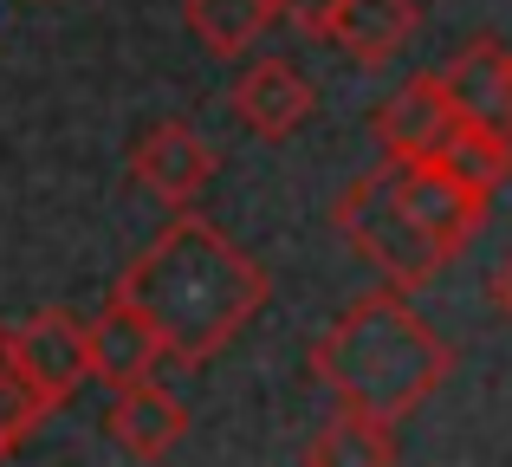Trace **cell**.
I'll return each instance as SVG.
<instances>
[{"instance_id":"1","label":"cell","mask_w":512,"mask_h":467,"mask_svg":"<svg viewBox=\"0 0 512 467\" xmlns=\"http://www.w3.org/2000/svg\"><path fill=\"white\" fill-rule=\"evenodd\" d=\"M117 299H130L169 344V364H214L273 299L266 266L221 234L195 208H169L163 234L117 273Z\"/></svg>"},{"instance_id":"2","label":"cell","mask_w":512,"mask_h":467,"mask_svg":"<svg viewBox=\"0 0 512 467\" xmlns=\"http://www.w3.org/2000/svg\"><path fill=\"white\" fill-rule=\"evenodd\" d=\"M415 292H363L350 299L312 344V377L331 390L338 409H363L376 422H409L428 396L448 383L454 370V344L415 312Z\"/></svg>"},{"instance_id":"3","label":"cell","mask_w":512,"mask_h":467,"mask_svg":"<svg viewBox=\"0 0 512 467\" xmlns=\"http://www.w3.org/2000/svg\"><path fill=\"white\" fill-rule=\"evenodd\" d=\"M331 228H338L350 240V253H357L363 266H376L383 286H396V292L435 286V273L448 266V253L435 247V234L415 215L402 156H383L376 169H363V176L350 182L338 202H331Z\"/></svg>"},{"instance_id":"4","label":"cell","mask_w":512,"mask_h":467,"mask_svg":"<svg viewBox=\"0 0 512 467\" xmlns=\"http://www.w3.org/2000/svg\"><path fill=\"white\" fill-rule=\"evenodd\" d=\"M7 344H13V370L39 390L46 409H65L91 383V325L65 305H46V312L7 325Z\"/></svg>"},{"instance_id":"5","label":"cell","mask_w":512,"mask_h":467,"mask_svg":"<svg viewBox=\"0 0 512 467\" xmlns=\"http://www.w3.org/2000/svg\"><path fill=\"white\" fill-rule=\"evenodd\" d=\"M214 169H221L214 143L182 117H163L130 143V182L143 195H156L163 208H195V195L214 182Z\"/></svg>"},{"instance_id":"6","label":"cell","mask_w":512,"mask_h":467,"mask_svg":"<svg viewBox=\"0 0 512 467\" xmlns=\"http://www.w3.org/2000/svg\"><path fill=\"white\" fill-rule=\"evenodd\" d=\"M454 130H461V104H454L441 72L402 78V91H389L376 104V143H383V156H402V163L441 156L454 143Z\"/></svg>"},{"instance_id":"7","label":"cell","mask_w":512,"mask_h":467,"mask_svg":"<svg viewBox=\"0 0 512 467\" xmlns=\"http://www.w3.org/2000/svg\"><path fill=\"white\" fill-rule=\"evenodd\" d=\"M227 111H234V124L247 130V137L286 143L318 117V85L292 59H253L247 72L234 78V91H227Z\"/></svg>"},{"instance_id":"8","label":"cell","mask_w":512,"mask_h":467,"mask_svg":"<svg viewBox=\"0 0 512 467\" xmlns=\"http://www.w3.org/2000/svg\"><path fill=\"white\" fill-rule=\"evenodd\" d=\"M422 26V0H331L325 26H318V46L344 52L363 72H383L402 46Z\"/></svg>"},{"instance_id":"9","label":"cell","mask_w":512,"mask_h":467,"mask_svg":"<svg viewBox=\"0 0 512 467\" xmlns=\"http://www.w3.org/2000/svg\"><path fill=\"white\" fill-rule=\"evenodd\" d=\"M169 364V344L150 318L137 312L130 299H104V312L91 318V383L104 390H124V383H143Z\"/></svg>"},{"instance_id":"10","label":"cell","mask_w":512,"mask_h":467,"mask_svg":"<svg viewBox=\"0 0 512 467\" xmlns=\"http://www.w3.org/2000/svg\"><path fill=\"white\" fill-rule=\"evenodd\" d=\"M104 435H111L130 461H163L188 435V403L175 390H163L156 377L124 383V390H111V403H104Z\"/></svg>"},{"instance_id":"11","label":"cell","mask_w":512,"mask_h":467,"mask_svg":"<svg viewBox=\"0 0 512 467\" xmlns=\"http://www.w3.org/2000/svg\"><path fill=\"white\" fill-rule=\"evenodd\" d=\"M441 78H448L461 117L512 130V46L506 39H487V33L467 39V46L454 52V65H441Z\"/></svg>"},{"instance_id":"12","label":"cell","mask_w":512,"mask_h":467,"mask_svg":"<svg viewBox=\"0 0 512 467\" xmlns=\"http://www.w3.org/2000/svg\"><path fill=\"white\" fill-rule=\"evenodd\" d=\"M182 20L208 59H247L266 26H279V0H182Z\"/></svg>"},{"instance_id":"13","label":"cell","mask_w":512,"mask_h":467,"mask_svg":"<svg viewBox=\"0 0 512 467\" xmlns=\"http://www.w3.org/2000/svg\"><path fill=\"white\" fill-rule=\"evenodd\" d=\"M305 461L312 467H383V461H396V429L363 416V409H338V416L305 442Z\"/></svg>"},{"instance_id":"14","label":"cell","mask_w":512,"mask_h":467,"mask_svg":"<svg viewBox=\"0 0 512 467\" xmlns=\"http://www.w3.org/2000/svg\"><path fill=\"white\" fill-rule=\"evenodd\" d=\"M52 409L39 403V390L13 370V344H7V325H0V461H13L26 448V435L46 422Z\"/></svg>"},{"instance_id":"15","label":"cell","mask_w":512,"mask_h":467,"mask_svg":"<svg viewBox=\"0 0 512 467\" xmlns=\"http://www.w3.org/2000/svg\"><path fill=\"white\" fill-rule=\"evenodd\" d=\"M325 13H331V0H279V20H286V26H299L305 39H318Z\"/></svg>"},{"instance_id":"16","label":"cell","mask_w":512,"mask_h":467,"mask_svg":"<svg viewBox=\"0 0 512 467\" xmlns=\"http://www.w3.org/2000/svg\"><path fill=\"white\" fill-rule=\"evenodd\" d=\"M487 299H493V305H500V312L512 318V260H506V266H500V273H493V279H487Z\"/></svg>"}]
</instances>
